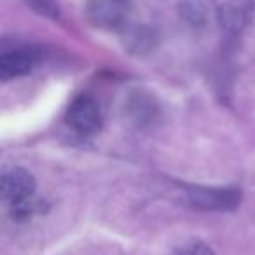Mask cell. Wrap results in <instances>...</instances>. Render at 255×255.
Returning <instances> with one entry per match:
<instances>
[{
  "label": "cell",
  "mask_w": 255,
  "mask_h": 255,
  "mask_svg": "<svg viewBox=\"0 0 255 255\" xmlns=\"http://www.w3.org/2000/svg\"><path fill=\"white\" fill-rule=\"evenodd\" d=\"M33 67V58L26 51H9L0 56V77L2 81L26 75Z\"/></svg>",
  "instance_id": "obj_5"
},
{
  "label": "cell",
  "mask_w": 255,
  "mask_h": 255,
  "mask_svg": "<svg viewBox=\"0 0 255 255\" xmlns=\"http://www.w3.org/2000/svg\"><path fill=\"white\" fill-rule=\"evenodd\" d=\"M171 255H215V254H213V250L208 245L201 243V241H191V243H185L182 247H178Z\"/></svg>",
  "instance_id": "obj_6"
},
{
  "label": "cell",
  "mask_w": 255,
  "mask_h": 255,
  "mask_svg": "<svg viewBox=\"0 0 255 255\" xmlns=\"http://www.w3.org/2000/svg\"><path fill=\"white\" fill-rule=\"evenodd\" d=\"M2 198L11 206L25 203L33 198L35 192V180L23 168H12L2 175Z\"/></svg>",
  "instance_id": "obj_3"
},
{
  "label": "cell",
  "mask_w": 255,
  "mask_h": 255,
  "mask_svg": "<svg viewBox=\"0 0 255 255\" xmlns=\"http://www.w3.org/2000/svg\"><path fill=\"white\" fill-rule=\"evenodd\" d=\"M30 5H32L35 11H39L40 14H49V16H56V5H54L53 0H28Z\"/></svg>",
  "instance_id": "obj_7"
},
{
  "label": "cell",
  "mask_w": 255,
  "mask_h": 255,
  "mask_svg": "<svg viewBox=\"0 0 255 255\" xmlns=\"http://www.w3.org/2000/svg\"><path fill=\"white\" fill-rule=\"evenodd\" d=\"M67 123L81 135H93L102 128V110L91 96H79L72 102L67 114Z\"/></svg>",
  "instance_id": "obj_1"
},
{
  "label": "cell",
  "mask_w": 255,
  "mask_h": 255,
  "mask_svg": "<svg viewBox=\"0 0 255 255\" xmlns=\"http://www.w3.org/2000/svg\"><path fill=\"white\" fill-rule=\"evenodd\" d=\"M86 16L95 26L116 28L128 16V0H89Z\"/></svg>",
  "instance_id": "obj_2"
},
{
  "label": "cell",
  "mask_w": 255,
  "mask_h": 255,
  "mask_svg": "<svg viewBox=\"0 0 255 255\" xmlns=\"http://www.w3.org/2000/svg\"><path fill=\"white\" fill-rule=\"evenodd\" d=\"M191 201L206 210H229L240 203V194L236 191L198 189L191 194Z\"/></svg>",
  "instance_id": "obj_4"
}]
</instances>
